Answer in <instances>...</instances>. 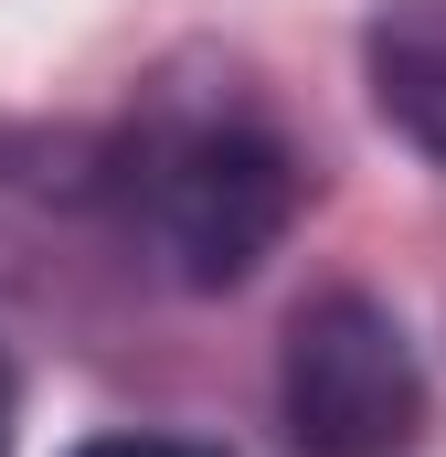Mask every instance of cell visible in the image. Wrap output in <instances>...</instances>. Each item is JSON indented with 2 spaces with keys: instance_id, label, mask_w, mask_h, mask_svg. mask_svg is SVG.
Here are the masks:
<instances>
[{
  "instance_id": "obj_2",
  "label": "cell",
  "mask_w": 446,
  "mask_h": 457,
  "mask_svg": "<svg viewBox=\"0 0 446 457\" xmlns=\"http://www.w3.org/2000/svg\"><path fill=\"white\" fill-rule=\"evenodd\" d=\"M277 415L298 457H415L425 436V361L404 320L361 287L298 298L287 351H277Z\"/></svg>"
},
{
  "instance_id": "obj_1",
  "label": "cell",
  "mask_w": 446,
  "mask_h": 457,
  "mask_svg": "<svg viewBox=\"0 0 446 457\" xmlns=\"http://www.w3.org/2000/svg\"><path fill=\"white\" fill-rule=\"evenodd\" d=\"M298 213V160L244 107H181L149 117L128 149V224L160 245L181 287H234Z\"/></svg>"
},
{
  "instance_id": "obj_3",
  "label": "cell",
  "mask_w": 446,
  "mask_h": 457,
  "mask_svg": "<svg viewBox=\"0 0 446 457\" xmlns=\"http://www.w3.org/2000/svg\"><path fill=\"white\" fill-rule=\"evenodd\" d=\"M372 86H383V117L446 160V0H393V11H383V32H372Z\"/></svg>"
},
{
  "instance_id": "obj_5",
  "label": "cell",
  "mask_w": 446,
  "mask_h": 457,
  "mask_svg": "<svg viewBox=\"0 0 446 457\" xmlns=\"http://www.w3.org/2000/svg\"><path fill=\"white\" fill-rule=\"evenodd\" d=\"M11 426H21V394H11V361H0V457H11Z\"/></svg>"
},
{
  "instance_id": "obj_4",
  "label": "cell",
  "mask_w": 446,
  "mask_h": 457,
  "mask_svg": "<svg viewBox=\"0 0 446 457\" xmlns=\"http://www.w3.org/2000/svg\"><path fill=\"white\" fill-rule=\"evenodd\" d=\"M75 457H213V447H192V436H86Z\"/></svg>"
}]
</instances>
